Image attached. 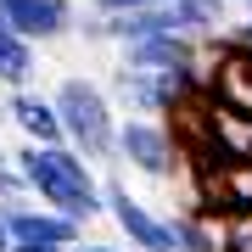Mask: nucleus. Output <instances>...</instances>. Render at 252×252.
Listing matches in <instances>:
<instances>
[{
  "mask_svg": "<svg viewBox=\"0 0 252 252\" xmlns=\"http://www.w3.org/2000/svg\"><path fill=\"white\" fill-rule=\"evenodd\" d=\"M56 112H62V135L84 162H118V118L101 84L90 79H62L56 84Z\"/></svg>",
  "mask_w": 252,
  "mask_h": 252,
  "instance_id": "nucleus-2",
  "label": "nucleus"
},
{
  "mask_svg": "<svg viewBox=\"0 0 252 252\" xmlns=\"http://www.w3.org/2000/svg\"><path fill=\"white\" fill-rule=\"evenodd\" d=\"M118 162H129L146 180H168L180 168V146H174L168 124H157V118H124L118 124Z\"/></svg>",
  "mask_w": 252,
  "mask_h": 252,
  "instance_id": "nucleus-3",
  "label": "nucleus"
},
{
  "mask_svg": "<svg viewBox=\"0 0 252 252\" xmlns=\"http://www.w3.org/2000/svg\"><path fill=\"white\" fill-rule=\"evenodd\" d=\"M11 162H17V174L28 180V196H39V207H56L73 224H90L95 213H107L101 180L90 174V162L73 152V146H23Z\"/></svg>",
  "mask_w": 252,
  "mask_h": 252,
  "instance_id": "nucleus-1",
  "label": "nucleus"
},
{
  "mask_svg": "<svg viewBox=\"0 0 252 252\" xmlns=\"http://www.w3.org/2000/svg\"><path fill=\"white\" fill-rule=\"evenodd\" d=\"M17 241H11V219H6V207H0V252H11Z\"/></svg>",
  "mask_w": 252,
  "mask_h": 252,
  "instance_id": "nucleus-16",
  "label": "nucleus"
},
{
  "mask_svg": "<svg viewBox=\"0 0 252 252\" xmlns=\"http://www.w3.org/2000/svg\"><path fill=\"white\" fill-rule=\"evenodd\" d=\"M168 224H174V252H224V230H219V219L196 213V207L174 213Z\"/></svg>",
  "mask_w": 252,
  "mask_h": 252,
  "instance_id": "nucleus-11",
  "label": "nucleus"
},
{
  "mask_svg": "<svg viewBox=\"0 0 252 252\" xmlns=\"http://www.w3.org/2000/svg\"><path fill=\"white\" fill-rule=\"evenodd\" d=\"M28 196V180H23V174H17V162H6V157H0V202H23Z\"/></svg>",
  "mask_w": 252,
  "mask_h": 252,
  "instance_id": "nucleus-15",
  "label": "nucleus"
},
{
  "mask_svg": "<svg viewBox=\"0 0 252 252\" xmlns=\"http://www.w3.org/2000/svg\"><path fill=\"white\" fill-rule=\"evenodd\" d=\"M73 252H124V247H101V241H79Z\"/></svg>",
  "mask_w": 252,
  "mask_h": 252,
  "instance_id": "nucleus-17",
  "label": "nucleus"
},
{
  "mask_svg": "<svg viewBox=\"0 0 252 252\" xmlns=\"http://www.w3.org/2000/svg\"><path fill=\"white\" fill-rule=\"evenodd\" d=\"M101 196H107L112 224L129 235V247H135V252H174V224H168L162 213H152L146 202H135V196H129V185L107 180V185H101Z\"/></svg>",
  "mask_w": 252,
  "mask_h": 252,
  "instance_id": "nucleus-4",
  "label": "nucleus"
},
{
  "mask_svg": "<svg viewBox=\"0 0 252 252\" xmlns=\"http://www.w3.org/2000/svg\"><path fill=\"white\" fill-rule=\"evenodd\" d=\"M152 6H168V0H84V11H95V17H129V11H152Z\"/></svg>",
  "mask_w": 252,
  "mask_h": 252,
  "instance_id": "nucleus-14",
  "label": "nucleus"
},
{
  "mask_svg": "<svg viewBox=\"0 0 252 252\" xmlns=\"http://www.w3.org/2000/svg\"><path fill=\"white\" fill-rule=\"evenodd\" d=\"M207 101H219V107H230V112H247V118H252V56L230 51L224 62L207 67Z\"/></svg>",
  "mask_w": 252,
  "mask_h": 252,
  "instance_id": "nucleus-9",
  "label": "nucleus"
},
{
  "mask_svg": "<svg viewBox=\"0 0 252 252\" xmlns=\"http://www.w3.org/2000/svg\"><path fill=\"white\" fill-rule=\"evenodd\" d=\"M6 124H11V118H6V107H0V129H6Z\"/></svg>",
  "mask_w": 252,
  "mask_h": 252,
  "instance_id": "nucleus-20",
  "label": "nucleus"
},
{
  "mask_svg": "<svg viewBox=\"0 0 252 252\" xmlns=\"http://www.w3.org/2000/svg\"><path fill=\"white\" fill-rule=\"evenodd\" d=\"M230 6H241V11H247V17H252V0H230Z\"/></svg>",
  "mask_w": 252,
  "mask_h": 252,
  "instance_id": "nucleus-19",
  "label": "nucleus"
},
{
  "mask_svg": "<svg viewBox=\"0 0 252 252\" xmlns=\"http://www.w3.org/2000/svg\"><path fill=\"white\" fill-rule=\"evenodd\" d=\"M124 67H140V73H190V67H202V39L146 34V39H135V45H124Z\"/></svg>",
  "mask_w": 252,
  "mask_h": 252,
  "instance_id": "nucleus-7",
  "label": "nucleus"
},
{
  "mask_svg": "<svg viewBox=\"0 0 252 252\" xmlns=\"http://www.w3.org/2000/svg\"><path fill=\"white\" fill-rule=\"evenodd\" d=\"M6 118L23 129L28 146H67L62 135V112H56L51 95H34V90H11L6 95Z\"/></svg>",
  "mask_w": 252,
  "mask_h": 252,
  "instance_id": "nucleus-8",
  "label": "nucleus"
},
{
  "mask_svg": "<svg viewBox=\"0 0 252 252\" xmlns=\"http://www.w3.org/2000/svg\"><path fill=\"white\" fill-rule=\"evenodd\" d=\"M34 62H39L34 39L11 34V28L0 23V84H6V90H28V79H34Z\"/></svg>",
  "mask_w": 252,
  "mask_h": 252,
  "instance_id": "nucleus-12",
  "label": "nucleus"
},
{
  "mask_svg": "<svg viewBox=\"0 0 252 252\" xmlns=\"http://www.w3.org/2000/svg\"><path fill=\"white\" fill-rule=\"evenodd\" d=\"M17 252H67V247H17Z\"/></svg>",
  "mask_w": 252,
  "mask_h": 252,
  "instance_id": "nucleus-18",
  "label": "nucleus"
},
{
  "mask_svg": "<svg viewBox=\"0 0 252 252\" xmlns=\"http://www.w3.org/2000/svg\"><path fill=\"white\" fill-rule=\"evenodd\" d=\"M219 230H224V252H252V213H224Z\"/></svg>",
  "mask_w": 252,
  "mask_h": 252,
  "instance_id": "nucleus-13",
  "label": "nucleus"
},
{
  "mask_svg": "<svg viewBox=\"0 0 252 252\" xmlns=\"http://www.w3.org/2000/svg\"><path fill=\"white\" fill-rule=\"evenodd\" d=\"M0 157H6V152H0Z\"/></svg>",
  "mask_w": 252,
  "mask_h": 252,
  "instance_id": "nucleus-21",
  "label": "nucleus"
},
{
  "mask_svg": "<svg viewBox=\"0 0 252 252\" xmlns=\"http://www.w3.org/2000/svg\"><path fill=\"white\" fill-rule=\"evenodd\" d=\"M0 23H6L11 34L45 45V39L73 34L79 17H73V0H0Z\"/></svg>",
  "mask_w": 252,
  "mask_h": 252,
  "instance_id": "nucleus-6",
  "label": "nucleus"
},
{
  "mask_svg": "<svg viewBox=\"0 0 252 252\" xmlns=\"http://www.w3.org/2000/svg\"><path fill=\"white\" fill-rule=\"evenodd\" d=\"M224 17H230V0H168L162 6V34L207 39L224 28Z\"/></svg>",
  "mask_w": 252,
  "mask_h": 252,
  "instance_id": "nucleus-10",
  "label": "nucleus"
},
{
  "mask_svg": "<svg viewBox=\"0 0 252 252\" xmlns=\"http://www.w3.org/2000/svg\"><path fill=\"white\" fill-rule=\"evenodd\" d=\"M6 207V202H0ZM6 219H11V241L17 247H79L84 241V224H73L67 213H56V207H28V202H11L6 207ZM11 247V252H17Z\"/></svg>",
  "mask_w": 252,
  "mask_h": 252,
  "instance_id": "nucleus-5",
  "label": "nucleus"
}]
</instances>
